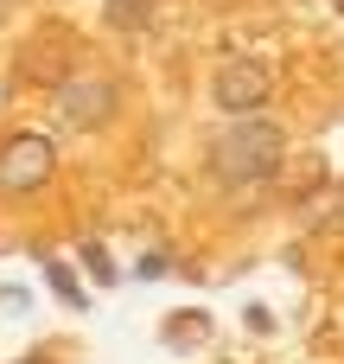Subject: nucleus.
<instances>
[{"label":"nucleus","mask_w":344,"mask_h":364,"mask_svg":"<svg viewBox=\"0 0 344 364\" xmlns=\"http://www.w3.org/2000/svg\"><path fill=\"white\" fill-rule=\"evenodd\" d=\"M338 6H344V0H338Z\"/></svg>","instance_id":"9b49d317"},{"label":"nucleus","mask_w":344,"mask_h":364,"mask_svg":"<svg viewBox=\"0 0 344 364\" xmlns=\"http://www.w3.org/2000/svg\"><path fill=\"white\" fill-rule=\"evenodd\" d=\"M45 275H51V294H57V301H70V307H83V288L70 282V262H45Z\"/></svg>","instance_id":"0eeeda50"},{"label":"nucleus","mask_w":344,"mask_h":364,"mask_svg":"<svg viewBox=\"0 0 344 364\" xmlns=\"http://www.w3.org/2000/svg\"><path fill=\"white\" fill-rule=\"evenodd\" d=\"M281 154H287L281 122H268V115H236V122L217 134V147H211V173H217L223 186H262V179L281 173Z\"/></svg>","instance_id":"f257e3e1"},{"label":"nucleus","mask_w":344,"mask_h":364,"mask_svg":"<svg viewBox=\"0 0 344 364\" xmlns=\"http://www.w3.org/2000/svg\"><path fill=\"white\" fill-rule=\"evenodd\" d=\"M13 6H19V0H0V13H13Z\"/></svg>","instance_id":"1a4fd4ad"},{"label":"nucleus","mask_w":344,"mask_h":364,"mask_svg":"<svg viewBox=\"0 0 344 364\" xmlns=\"http://www.w3.org/2000/svg\"><path fill=\"white\" fill-rule=\"evenodd\" d=\"M153 13H160V0H102L109 32H128V38H140V32L153 26Z\"/></svg>","instance_id":"39448f33"},{"label":"nucleus","mask_w":344,"mask_h":364,"mask_svg":"<svg viewBox=\"0 0 344 364\" xmlns=\"http://www.w3.org/2000/svg\"><path fill=\"white\" fill-rule=\"evenodd\" d=\"M0 102H6V77H0Z\"/></svg>","instance_id":"9d476101"},{"label":"nucleus","mask_w":344,"mask_h":364,"mask_svg":"<svg viewBox=\"0 0 344 364\" xmlns=\"http://www.w3.org/2000/svg\"><path fill=\"white\" fill-rule=\"evenodd\" d=\"M115 109H121V83L102 77V70H70V77L51 90V122H57V128H77V134L109 128Z\"/></svg>","instance_id":"f03ea898"},{"label":"nucleus","mask_w":344,"mask_h":364,"mask_svg":"<svg viewBox=\"0 0 344 364\" xmlns=\"http://www.w3.org/2000/svg\"><path fill=\"white\" fill-rule=\"evenodd\" d=\"M51 173H57V147H51L45 134H13V141L0 147V192H6V198L45 192Z\"/></svg>","instance_id":"20e7f679"},{"label":"nucleus","mask_w":344,"mask_h":364,"mask_svg":"<svg viewBox=\"0 0 344 364\" xmlns=\"http://www.w3.org/2000/svg\"><path fill=\"white\" fill-rule=\"evenodd\" d=\"M172 326H179V333H166V346H172V339H179V346H198V333H204L198 314H185V320H172Z\"/></svg>","instance_id":"6e6552de"},{"label":"nucleus","mask_w":344,"mask_h":364,"mask_svg":"<svg viewBox=\"0 0 344 364\" xmlns=\"http://www.w3.org/2000/svg\"><path fill=\"white\" fill-rule=\"evenodd\" d=\"M211 96L223 115H262L268 96H274V70L262 58H223L217 77H211Z\"/></svg>","instance_id":"7ed1b4c3"},{"label":"nucleus","mask_w":344,"mask_h":364,"mask_svg":"<svg viewBox=\"0 0 344 364\" xmlns=\"http://www.w3.org/2000/svg\"><path fill=\"white\" fill-rule=\"evenodd\" d=\"M77 256H83V269H89V275H96V282H102V288H109V282H121V275H115V262H109V250H102V243H83V250H77Z\"/></svg>","instance_id":"423d86ee"}]
</instances>
